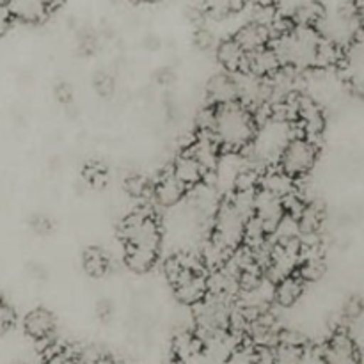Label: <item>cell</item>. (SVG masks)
Instances as JSON below:
<instances>
[{
  "instance_id": "1",
  "label": "cell",
  "mask_w": 364,
  "mask_h": 364,
  "mask_svg": "<svg viewBox=\"0 0 364 364\" xmlns=\"http://www.w3.org/2000/svg\"><path fill=\"white\" fill-rule=\"evenodd\" d=\"M256 119L247 105L237 102L215 107L212 134L224 151H240L251 144L256 134Z\"/></svg>"
},
{
  "instance_id": "2",
  "label": "cell",
  "mask_w": 364,
  "mask_h": 364,
  "mask_svg": "<svg viewBox=\"0 0 364 364\" xmlns=\"http://www.w3.org/2000/svg\"><path fill=\"white\" fill-rule=\"evenodd\" d=\"M318 41L320 36L313 25H294L290 31L276 38L272 48L279 57L281 66L309 70L315 68Z\"/></svg>"
},
{
  "instance_id": "3",
  "label": "cell",
  "mask_w": 364,
  "mask_h": 364,
  "mask_svg": "<svg viewBox=\"0 0 364 364\" xmlns=\"http://www.w3.org/2000/svg\"><path fill=\"white\" fill-rule=\"evenodd\" d=\"M299 123H291L288 119H277L270 117L262 127L256 128V134L251 141L252 155L259 162H279L283 149L287 148L291 139L299 137Z\"/></svg>"
},
{
  "instance_id": "4",
  "label": "cell",
  "mask_w": 364,
  "mask_h": 364,
  "mask_svg": "<svg viewBox=\"0 0 364 364\" xmlns=\"http://www.w3.org/2000/svg\"><path fill=\"white\" fill-rule=\"evenodd\" d=\"M313 27L316 28L320 38L343 48L345 45H350L352 41H355V34H358L359 28V16L345 9H334L327 11V13L322 11V14H320Z\"/></svg>"
},
{
  "instance_id": "5",
  "label": "cell",
  "mask_w": 364,
  "mask_h": 364,
  "mask_svg": "<svg viewBox=\"0 0 364 364\" xmlns=\"http://www.w3.org/2000/svg\"><path fill=\"white\" fill-rule=\"evenodd\" d=\"M121 237L124 238V244L132 247H144L159 252L162 245V233H160L159 224L151 215H146L142 212L132 213L124 219L121 226Z\"/></svg>"
},
{
  "instance_id": "6",
  "label": "cell",
  "mask_w": 364,
  "mask_h": 364,
  "mask_svg": "<svg viewBox=\"0 0 364 364\" xmlns=\"http://www.w3.org/2000/svg\"><path fill=\"white\" fill-rule=\"evenodd\" d=\"M318 156V148L315 141H309L306 137L291 139L283 149L279 156L281 169L291 178H301L313 169Z\"/></svg>"
},
{
  "instance_id": "7",
  "label": "cell",
  "mask_w": 364,
  "mask_h": 364,
  "mask_svg": "<svg viewBox=\"0 0 364 364\" xmlns=\"http://www.w3.org/2000/svg\"><path fill=\"white\" fill-rule=\"evenodd\" d=\"M245 220L247 219L231 205V201L223 203L217 210L215 230H213L212 238L223 244L228 251L240 247L244 242Z\"/></svg>"
},
{
  "instance_id": "8",
  "label": "cell",
  "mask_w": 364,
  "mask_h": 364,
  "mask_svg": "<svg viewBox=\"0 0 364 364\" xmlns=\"http://www.w3.org/2000/svg\"><path fill=\"white\" fill-rule=\"evenodd\" d=\"M322 359L326 364H361L358 345L345 331H338L327 341L322 350Z\"/></svg>"
},
{
  "instance_id": "9",
  "label": "cell",
  "mask_w": 364,
  "mask_h": 364,
  "mask_svg": "<svg viewBox=\"0 0 364 364\" xmlns=\"http://www.w3.org/2000/svg\"><path fill=\"white\" fill-rule=\"evenodd\" d=\"M174 295L183 306H196L208 295L205 274L199 272H183L180 279L173 284Z\"/></svg>"
},
{
  "instance_id": "10",
  "label": "cell",
  "mask_w": 364,
  "mask_h": 364,
  "mask_svg": "<svg viewBox=\"0 0 364 364\" xmlns=\"http://www.w3.org/2000/svg\"><path fill=\"white\" fill-rule=\"evenodd\" d=\"M283 215L284 208L281 198L259 188L255 194V217L265 226L267 233L272 235Z\"/></svg>"
},
{
  "instance_id": "11",
  "label": "cell",
  "mask_w": 364,
  "mask_h": 364,
  "mask_svg": "<svg viewBox=\"0 0 364 364\" xmlns=\"http://www.w3.org/2000/svg\"><path fill=\"white\" fill-rule=\"evenodd\" d=\"M188 153L201 164L205 173H213V169L217 166V160L220 156V146L217 144L212 132H199L198 137L192 141Z\"/></svg>"
},
{
  "instance_id": "12",
  "label": "cell",
  "mask_w": 364,
  "mask_h": 364,
  "mask_svg": "<svg viewBox=\"0 0 364 364\" xmlns=\"http://www.w3.org/2000/svg\"><path fill=\"white\" fill-rule=\"evenodd\" d=\"M281 68L279 57L272 46H263V48L255 50L247 53L245 60V71L256 75L259 78H269L270 75L276 73Z\"/></svg>"
},
{
  "instance_id": "13",
  "label": "cell",
  "mask_w": 364,
  "mask_h": 364,
  "mask_svg": "<svg viewBox=\"0 0 364 364\" xmlns=\"http://www.w3.org/2000/svg\"><path fill=\"white\" fill-rule=\"evenodd\" d=\"M185 194H187V187L181 181H178L173 173L164 174L156 181L155 188H153V198L164 208H173V206H176L183 199Z\"/></svg>"
},
{
  "instance_id": "14",
  "label": "cell",
  "mask_w": 364,
  "mask_h": 364,
  "mask_svg": "<svg viewBox=\"0 0 364 364\" xmlns=\"http://www.w3.org/2000/svg\"><path fill=\"white\" fill-rule=\"evenodd\" d=\"M171 173L176 176L178 181H181V183L187 187V191L191 187H196V185L201 183L203 178H205L206 174L205 169L201 167V164H199L188 151L181 153V155L176 156V160H174V167Z\"/></svg>"
},
{
  "instance_id": "15",
  "label": "cell",
  "mask_w": 364,
  "mask_h": 364,
  "mask_svg": "<svg viewBox=\"0 0 364 364\" xmlns=\"http://www.w3.org/2000/svg\"><path fill=\"white\" fill-rule=\"evenodd\" d=\"M206 95L215 107L237 102L238 92L231 73H219L210 78L208 85H206Z\"/></svg>"
},
{
  "instance_id": "16",
  "label": "cell",
  "mask_w": 364,
  "mask_h": 364,
  "mask_svg": "<svg viewBox=\"0 0 364 364\" xmlns=\"http://www.w3.org/2000/svg\"><path fill=\"white\" fill-rule=\"evenodd\" d=\"M233 39L244 48L245 53H249L267 46V43H269L270 39V32L269 28L263 27V25L255 23V21H247V23L240 25V27L237 28Z\"/></svg>"
},
{
  "instance_id": "17",
  "label": "cell",
  "mask_w": 364,
  "mask_h": 364,
  "mask_svg": "<svg viewBox=\"0 0 364 364\" xmlns=\"http://www.w3.org/2000/svg\"><path fill=\"white\" fill-rule=\"evenodd\" d=\"M217 60L228 73H237V71H245L247 53L233 38H228L217 46Z\"/></svg>"
},
{
  "instance_id": "18",
  "label": "cell",
  "mask_w": 364,
  "mask_h": 364,
  "mask_svg": "<svg viewBox=\"0 0 364 364\" xmlns=\"http://www.w3.org/2000/svg\"><path fill=\"white\" fill-rule=\"evenodd\" d=\"M23 329L25 333L31 338L38 340H48L50 334L55 329V318L48 309H32L23 320Z\"/></svg>"
},
{
  "instance_id": "19",
  "label": "cell",
  "mask_w": 364,
  "mask_h": 364,
  "mask_svg": "<svg viewBox=\"0 0 364 364\" xmlns=\"http://www.w3.org/2000/svg\"><path fill=\"white\" fill-rule=\"evenodd\" d=\"M6 6L14 20L25 21V23H38L45 20L48 14L43 0H7Z\"/></svg>"
},
{
  "instance_id": "20",
  "label": "cell",
  "mask_w": 364,
  "mask_h": 364,
  "mask_svg": "<svg viewBox=\"0 0 364 364\" xmlns=\"http://www.w3.org/2000/svg\"><path fill=\"white\" fill-rule=\"evenodd\" d=\"M302 291H304V281L297 274H291V276L283 277L276 283V287H274V301L281 308H291L301 299Z\"/></svg>"
},
{
  "instance_id": "21",
  "label": "cell",
  "mask_w": 364,
  "mask_h": 364,
  "mask_svg": "<svg viewBox=\"0 0 364 364\" xmlns=\"http://www.w3.org/2000/svg\"><path fill=\"white\" fill-rule=\"evenodd\" d=\"M258 185L262 191H267L270 192V194L283 199L284 196H288L290 192L295 191V178H291L290 174L284 173L283 169H272L267 171L263 176H259Z\"/></svg>"
},
{
  "instance_id": "22",
  "label": "cell",
  "mask_w": 364,
  "mask_h": 364,
  "mask_svg": "<svg viewBox=\"0 0 364 364\" xmlns=\"http://www.w3.org/2000/svg\"><path fill=\"white\" fill-rule=\"evenodd\" d=\"M156 258H159V252L144 247L127 245V252H124V263H127L128 269L137 274H146L148 270H151Z\"/></svg>"
},
{
  "instance_id": "23",
  "label": "cell",
  "mask_w": 364,
  "mask_h": 364,
  "mask_svg": "<svg viewBox=\"0 0 364 364\" xmlns=\"http://www.w3.org/2000/svg\"><path fill=\"white\" fill-rule=\"evenodd\" d=\"M323 212L318 205H306L301 215L297 217V226L301 235H315L322 228Z\"/></svg>"
},
{
  "instance_id": "24",
  "label": "cell",
  "mask_w": 364,
  "mask_h": 364,
  "mask_svg": "<svg viewBox=\"0 0 364 364\" xmlns=\"http://www.w3.org/2000/svg\"><path fill=\"white\" fill-rule=\"evenodd\" d=\"M230 255L231 251H228L223 244H219L217 240L210 238V242L205 245V249H203L201 259L203 263H205V269L215 270V269H220V267H224V263L228 262Z\"/></svg>"
},
{
  "instance_id": "25",
  "label": "cell",
  "mask_w": 364,
  "mask_h": 364,
  "mask_svg": "<svg viewBox=\"0 0 364 364\" xmlns=\"http://www.w3.org/2000/svg\"><path fill=\"white\" fill-rule=\"evenodd\" d=\"M247 0H205V9L213 20H223L230 14L240 13Z\"/></svg>"
},
{
  "instance_id": "26",
  "label": "cell",
  "mask_w": 364,
  "mask_h": 364,
  "mask_svg": "<svg viewBox=\"0 0 364 364\" xmlns=\"http://www.w3.org/2000/svg\"><path fill=\"white\" fill-rule=\"evenodd\" d=\"M84 269L92 277L105 276L107 270H109V258L102 249H87L84 255Z\"/></svg>"
},
{
  "instance_id": "27",
  "label": "cell",
  "mask_w": 364,
  "mask_h": 364,
  "mask_svg": "<svg viewBox=\"0 0 364 364\" xmlns=\"http://www.w3.org/2000/svg\"><path fill=\"white\" fill-rule=\"evenodd\" d=\"M304 347L276 343V348H272L274 364H302V361H304Z\"/></svg>"
},
{
  "instance_id": "28",
  "label": "cell",
  "mask_w": 364,
  "mask_h": 364,
  "mask_svg": "<svg viewBox=\"0 0 364 364\" xmlns=\"http://www.w3.org/2000/svg\"><path fill=\"white\" fill-rule=\"evenodd\" d=\"M313 4H316V0H276V9L279 11V14L291 20L299 11L313 6Z\"/></svg>"
},
{
  "instance_id": "29",
  "label": "cell",
  "mask_w": 364,
  "mask_h": 364,
  "mask_svg": "<svg viewBox=\"0 0 364 364\" xmlns=\"http://www.w3.org/2000/svg\"><path fill=\"white\" fill-rule=\"evenodd\" d=\"M124 191H127V194L132 196V198H144V196L148 194L149 187L148 183H146L144 178L132 176L124 181Z\"/></svg>"
},
{
  "instance_id": "30",
  "label": "cell",
  "mask_w": 364,
  "mask_h": 364,
  "mask_svg": "<svg viewBox=\"0 0 364 364\" xmlns=\"http://www.w3.org/2000/svg\"><path fill=\"white\" fill-rule=\"evenodd\" d=\"M276 343H287V345H295V347H304L308 345V338L304 334H301L299 331L284 329L277 331V341Z\"/></svg>"
},
{
  "instance_id": "31",
  "label": "cell",
  "mask_w": 364,
  "mask_h": 364,
  "mask_svg": "<svg viewBox=\"0 0 364 364\" xmlns=\"http://www.w3.org/2000/svg\"><path fill=\"white\" fill-rule=\"evenodd\" d=\"M84 178L87 183L95 185V187H102L107 180V169L102 164H91V166L85 169Z\"/></svg>"
},
{
  "instance_id": "32",
  "label": "cell",
  "mask_w": 364,
  "mask_h": 364,
  "mask_svg": "<svg viewBox=\"0 0 364 364\" xmlns=\"http://www.w3.org/2000/svg\"><path fill=\"white\" fill-rule=\"evenodd\" d=\"M16 315H14V309L11 306H7L6 302L0 299V336L7 333V331L13 327Z\"/></svg>"
},
{
  "instance_id": "33",
  "label": "cell",
  "mask_w": 364,
  "mask_h": 364,
  "mask_svg": "<svg viewBox=\"0 0 364 364\" xmlns=\"http://www.w3.org/2000/svg\"><path fill=\"white\" fill-rule=\"evenodd\" d=\"M249 364H274L272 347H256L249 354Z\"/></svg>"
},
{
  "instance_id": "34",
  "label": "cell",
  "mask_w": 364,
  "mask_h": 364,
  "mask_svg": "<svg viewBox=\"0 0 364 364\" xmlns=\"http://www.w3.org/2000/svg\"><path fill=\"white\" fill-rule=\"evenodd\" d=\"M96 91L102 96H110L114 92V78L107 73H100L95 80Z\"/></svg>"
},
{
  "instance_id": "35",
  "label": "cell",
  "mask_w": 364,
  "mask_h": 364,
  "mask_svg": "<svg viewBox=\"0 0 364 364\" xmlns=\"http://www.w3.org/2000/svg\"><path fill=\"white\" fill-rule=\"evenodd\" d=\"M194 43L199 50H208L213 45V32L208 28H198L194 36Z\"/></svg>"
},
{
  "instance_id": "36",
  "label": "cell",
  "mask_w": 364,
  "mask_h": 364,
  "mask_svg": "<svg viewBox=\"0 0 364 364\" xmlns=\"http://www.w3.org/2000/svg\"><path fill=\"white\" fill-rule=\"evenodd\" d=\"M13 14L9 13V9H7L6 4H0V38L2 36H6L7 32L11 31V27H13Z\"/></svg>"
},
{
  "instance_id": "37",
  "label": "cell",
  "mask_w": 364,
  "mask_h": 364,
  "mask_svg": "<svg viewBox=\"0 0 364 364\" xmlns=\"http://www.w3.org/2000/svg\"><path fill=\"white\" fill-rule=\"evenodd\" d=\"M55 96L59 102L70 103L73 100V91H71V87L68 84H59L55 89Z\"/></svg>"
},
{
  "instance_id": "38",
  "label": "cell",
  "mask_w": 364,
  "mask_h": 364,
  "mask_svg": "<svg viewBox=\"0 0 364 364\" xmlns=\"http://www.w3.org/2000/svg\"><path fill=\"white\" fill-rule=\"evenodd\" d=\"M45 364H71V358L63 350L52 352L48 358L45 359Z\"/></svg>"
},
{
  "instance_id": "39",
  "label": "cell",
  "mask_w": 364,
  "mask_h": 364,
  "mask_svg": "<svg viewBox=\"0 0 364 364\" xmlns=\"http://www.w3.org/2000/svg\"><path fill=\"white\" fill-rule=\"evenodd\" d=\"M32 226H34V230L38 231L39 235H46L50 233V230H52V224H50V220L45 219V217H38Z\"/></svg>"
},
{
  "instance_id": "40",
  "label": "cell",
  "mask_w": 364,
  "mask_h": 364,
  "mask_svg": "<svg viewBox=\"0 0 364 364\" xmlns=\"http://www.w3.org/2000/svg\"><path fill=\"white\" fill-rule=\"evenodd\" d=\"M63 2H64V0H43V4H45L46 9H48V11L57 9V7H59Z\"/></svg>"
},
{
  "instance_id": "41",
  "label": "cell",
  "mask_w": 364,
  "mask_h": 364,
  "mask_svg": "<svg viewBox=\"0 0 364 364\" xmlns=\"http://www.w3.org/2000/svg\"><path fill=\"white\" fill-rule=\"evenodd\" d=\"M95 364H119V363H117L114 358H110V355H100V359Z\"/></svg>"
},
{
  "instance_id": "42",
  "label": "cell",
  "mask_w": 364,
  "mask_h": 364,
  "mask_svg": "<svg viewBox=\"0 0 364 364\" xmlns=\"http://www.w3.org/2000/svg\"><path fill=\"white\" fill-rule=\"evenodd\" d=\"M173 364H185V361H180V359H178V361H174Z\"/></svg>"
},
{
  "instance_id": "43",
  "label": "cell",
  "mask_w": 364,
  "mask_h": 364,
  "mask_svg": "<svg viewBox=\"0 0 364 364\" xmlns=\"http://www.w3.org/2000/svg\"><path fill=\"white\" fill-rule=\"evenodd\" d=\"M148 2H160V0H148Z\"/></svg>"
}]
</instances>
